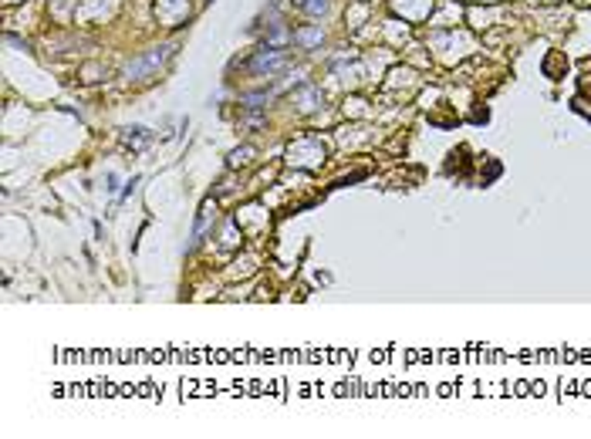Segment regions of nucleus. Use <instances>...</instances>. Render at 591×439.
<instances>
[{"label":"nucleus","instance_id":"1","mask_svg":"<svg viewBox=\"0 0 591 439\" xmlns=\"http://www.w3.org/2000/svg\"><path fill=\"white\" fill-rule=\"evenodd\" d=\"M169 55H172V48H169V44H162V48H153L149 55H142V57H135V61H129L122 75L129 78V81H142V78H149V75H153L155 68H159V64H162V61H166Z\"/></svg>","mask_w":591,"mask_h":439},{"label":"nucleus","instance_id":"4","mask_svg":"<svg viewBox=\"0 0 591 439\" xmlns=\"http://www.w3.org/2000/svg\"><path fill=\"white\" fill-rule=\"evenodd\" d=\"M294 102H298V109L311 112V109H318V105H321V92H318L314 85H305V88L294 95Z\"/></svg>","mask_w":591,"mask_h":439},{"label":"nucleus","instance_id":"8","mask_svg":"<svg viewBox=\"0 0 591 439\" xmlns=\"http://www.w3.org/2000/svg\"><path fill=\"white\" fill-rule=\"evenodd\" d=\"M250 155H253V149L250 146H244V149H237V153H230V166L237 169V166H247Z\"/></svg>","mask_w":591,"mask_h":439},{"label":"nucleus","instance_id":"5","mask_svg":"<svg viewBox=\"0 0 591 439\" xmlns=\"http://www.w3.org/2000/svg\"><path fill=\"white\" fill-rule=\"evenodd\" d=\"M213 213H216V207H213L210 200L203 203V210H200V216H196V227H193V244L207 233V227H210V220H213Z\"/></svg>","mask_w":591,"mask_h":439},{"label":"nucleus","instance_id":"6","mask_svg":"<svg viewBox=\"0 0 591 439\" xmlns=\"http://www.w3.org/2000/svg\"><path fill=\"white\" fill-rule=\"evenodd\" d=\"M149 142H153L149 129H125V146L129 149H146Z\"/></svg>","mask_w":591,"mask_h":439},{"label":"nucleus","instance_id":"3","mask_svg":"<svg viewBox=\"0 0 591 439\" xmlns=\"http://www.w3.org/2000/svg\"><path fill=\"white\" fill-rule=\"evenodd\" d=\"M284 64H287L284 51H281V48H274V44H267V48H260V51L253 55L250 71H253V75H274V71H281Z\"/></svg>","mask_w":591,"mask_h":439},{"label":"nucleus","instance_id":"9","mask_svg":"<svg viewBox=\"0 0 591 439\" xmlns=\"http://www.w3.org/2000/svg\"><path fill=\"white\" fill-rule=\"evenodd\" d=\"M301 4H305V11H307V14H314V18L328 11V0H301Z\"/></svg>","mask_w":591,"mask_h":439},{"label":"nucleus","instance_id":"2","mask_svg":"<svg viewBox=\"0 0 591 439\" xmlns=\"http://www.w3.org/2000/svg\"><path fill=\"white\" fill-rule=\"evenodd\" d=\"M291 162L294 166H321L324 162V142L318 139V135H305V139H298L294 146H291Z\"/></svg>","mask_w":591,"mask_h":439},{"label":"nucleus","instance_id":"7","mask_svg":"<svg viewBox=\"0 0 591 439\" xmlns=\"http://www.w3.org/2000/svg\"><path fill=\"white\" fill-rule=\"evenodd\" d=\"M321 27H301V31H294V41L301 44V48H314V44H321Z\"/></svg>","mask_w":591,"mask_h":439},{"label":"nucleus","instance_id":"10","mask_svg":"<svg viewBox=\"0 0 591 439\" xmlns=\"http://www.w3.org/2000/svg\"><path fill=\"white\" fill-rule=\"evenodd\" d=\"M244 102H247V109H264V102H270V95L267 92H257V95H247Z\"/></svg>","mask_w":591,"mask_h":439}]
</instances>
